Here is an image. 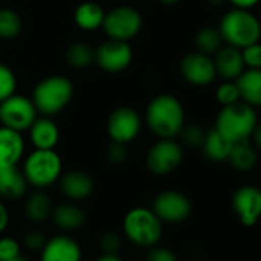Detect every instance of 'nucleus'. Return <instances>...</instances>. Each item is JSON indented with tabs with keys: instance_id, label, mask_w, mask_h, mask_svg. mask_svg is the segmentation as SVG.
Segmentation results:
<instances>
[{
	"instance_id": "1",
	"label": "nucleus",
	"mask_w": 261,
	"mask_h": 261,
	"mask_svg": "<svg viewBox=\"0 0 261 261\" xmlns=\"http://www.w3.org/2000/svg\"><path fill=\"white\" fill-rule=\"evenodd\" d=\"M145 121L151 133L159 139H174L185 126V108L175 95L160 94L149 101Z\"/></svg>"
},
{
	"instance_id": "2",
	"label": "nucleus",
	"mask_w": 261,
	"mask_h": 261,
	"mask_svg": "<svg viewBox=\"0 0 261 261\" xmlns=\"http://www.w3.org/2000/svg\"><path fill=\"white\" fill-rule=\"evenodd\" d=\"M218 31L223 42L238 49L256 43L261 39V23L249 10L233 8L226 13L220 20Z\"/></svg>"
},
{
	"instance_id": "3",
	"label": "nucleus",
	"mask_w": 261,
	"mask_h": 261,
	"mask_svg": "<svg viewBox=\"0 0 261 261\" xmlns=\"http://www.w3.org/2000/svg\"><path fill=\"white\" fill-rule=\"evenodd\" d=\"M74 97V85L65 75H49L40 80L33 91V101L42 115L54 117L62 112Z\"/></svg>"
},
{
	"instance_id": "4",
	"label": "nucleus",
	"mask_w": 261,
	"mask_h": 261,
	"mask_svg": "<svg viewBox=\"0 0 261 261\" xmlns=\"http://www.w3.org/2000/svg\"><path fill=\"white\" fill-rule=\"evenodd\" d=\"M256 123L258 117L255 109L240 100L221 108L215 118V129L224 139L235 143L250 139Z\"/></svg>"
},
{
	"instance_id": "5",
	"label": "nucleus",
	"mask_w": 261,
	"mask_h": 261,
	"mask_svg": "<svg viewBox=\"0 0 261 261\" xmlns=\"http://www.w3.org/2000/svg\"><path fill=\"white\" fill-rule=\"evenodd\" d=\"M126 238L142 247H154L163 237V221L149 207H133L123 218Z\"/></svg>"
},
{
	"instance_id": "6",
	"label": "nucleus",
	"mask_w": 261,
	"mask_h": 261,
	"mask_svg": "<svg viewBox=\"0 0 261 261\" xmlns=\"http://www.w3.org/2000/svg\"><path fill=\"white\" fill-rule=\"evenodd\" d=\"M30 186L46 189L60 180L63 174V162L56 149H36L30 152L22 168Z\"/></svg>"
},
{
	"instance_id": "7",
	"label": "nucleus",
	"mask_w": 261,
	"mask_h": 261,
	"mask_svg": "<svg viewBox=\"0 0 261 261\" xmlns=\"http://www.w3.org/2000/svg\"><path fill=\"white\" fill-rule=\"evenodd\" d=\"M101 28L108 39L129 42L140 34L143 28V17L139 10L120 5L105 13Z\"/></svg>"
},
{
	"instance_id": "8",
	"label": "nucleus",
	"mask_w": 261,
	"mask_h": 261,
	"mask_svg": "<svg viewBox=\"0 0 261 261\" xmlns=\"http://www.w3.org/2000/svg\"><path fill=\"white\" fill-rule=\"evenodd\" d=\"M37 114L39 111L33 98L20 94H13L0 103V123L7 127L19 130V133H23L31 127V124L39 117Z\"/></svg>"
},
{
	"instance_id": "9",
	"label": "nucleus",
	"mask_w": 261,
	"mask_h": 261,
	"mask_svg": "<svg viewBox=\"0 0 261 261\" xmlns=\"http://www.w3.org/2000/svg\"><path fill=\"white\" fill-rule=\"evenodd\" d=\"M183 146L174 139H159L146 154V166L154 175H169L183 162Z\"/></svg>"
},
{
	"instance_id": "10",
	"label": "nucleus",
	"mask_w": 261,
	"mask_h": 261,
	"mask_svg": "<svg viewBox=\"0 0 261 261\" xmlns=\"http://www.w3.org/2000/svg\"><path fill=\"white\" fill-rule=\"evenodd\" d=\"M143 126L140 114L130 106H120L111 112L106 121V133L111 142L127 145L134 142Z\"/></svg>"
},
{
	"instance_id": "11",
	"label": "nucleus",
	"mask_w": 261,
	"mask_h": 261,
	"mask_svg": "<svg viewBox=\"0 0 261 261\" xmlns=\"http://www.w3.org/2000/svg\"><path fill=\"white\" fill-rule=\"evenodd\" d=\"M134 53L129 42L108 39L95 49V63L105 72L117 74L127 69L133 63Z\"/></svg>"
},
{
	"instance_id": "12",
	"label": "nucleus",
	"mask_w": 261,
	"mask_h": 261,
	"mask_svg": "<svg viewBox=\"0 0 261 261\" xmlns=\"http://www.w3.org/2000/svg\"><path fill=\"white\" fill-rule=\"evenodd\" d=\"M152 211L163 223H181L189 218L192 203L183 192L168 189L154 198Z\"/></svg>"
},
{
	"instance_id": "13",
	"label": "nucleus",
	"mask_w": 261,
	"mask_h": 261,
	"mask_svg": "<svg viewBox=\"0 0 261 261\" xmlns=\"http://www.w3.org/2000/svg\"><path fill=\"white\" fill-rule=\"evenodd\" d=\"M180 72L181 77L194 86H207L217 77L214 59L198 51L189 53L181 59Z\"/></svg>"
},
{
	"instance_id": "14",
	"label": "nucleus",
	"mask_w": 261,
	"mask_h": 261,
	"mask_svg": "<svg viewBox=\"0 0 261 261\" xmlns=\"http://www.w3.org/2000/svg\"><path fill=\"white\" fill-rule=\"evenodd\" d=\"M232 207L243 226H255L261 218V191L255 186H241L232 197Z\"/></svg>"
},
{
	"instance_id": "15",
	"label": "nucleus",
	"mask_w": 261,
	"mask_h": 261,
	"mask_svg": "<svg viewBox=\"0 0 261 261\" xmlns=\"http://www.w3.org/2000/svg\"><path fill=\"white\" fill-rule=\"evenodd\" d=\"M40 261H82L80 244L69 235H56L40 249Z\"/></svg>"
},
{
	"instance_id": "16",
	"label": "nucleus",
	"mask_w": 261,
	"mask_h": 261,
	"mask_svg": "<svg viewBox=\"0 0 261 261\" xmlns=\"http://www.w3.org/2000/svg\"><path fill=\"white\" fill-rule=\"evenodd\" d=\"M25 155V139L22 133L0 126V166H17Z\"/></svg>"
},
{
	"instance_id": "17",
	"label": "nucleus",
	"mask_w": 261,
	"mask_h": 261,
	"mask_svg": "<svg viewBox=\"0 0 261 261\" xmlns=\"http://www.w3.org/2000/svg\"><path fill=\"white\" fill-rule=\"evenodd\" d=\"M60 189L71 201H82L92 195L95 185L92 177L85 171H69L60 177Z\"/></svg>"
},
{
	"instance_id": "18",
	"label": "nucleus",
	"mask_w": 261,
	"mask_h": 261,
	"mask_svg": "<svg viewBox=\"0 0 261 261\" xmlns=\"http://www.w3.org/2000/svg\"><path fill=\"white\" fill-rule=\"evenodd\" d=\"M30 139L36 149H56L60 140V129L53 117H37L31 124Z\"/></svg>"
},
{
	"instance_id": "19",
	"label": "nucleus",
	"mask_w": 261,
	"mask_h": 261,
	"mask_svg": "<svg viewBox=\"0 0 261 261\" xmlns=\"http://www.w3.org/2000/svg\"><path fill=\"white\" fill-rule=\"evenodd\" d=\"M214 56L215 71L224 80H235L246 68L241 57V51L230 45L221 46Z\"/></svg>"
},
{
	"instance_id": "20",
	"label": "nucleus",
	"mask_w": 261,
	"mask_h": 261,
	"mask_svg": "<svg viewBox=\"0 0 261 261\" xmlns=\"http://www.w3.org/2000/svg\"><path fill=\"white\" fill-rule=\"evenodd\" d=\"M25 174L17 166H0V197L5 200H19L28 191Z\"/></svg>"
},
{
	"instance_id": "21",
	"label": "nucleus",
	"mask_w": 261,
	"mask_h": 261,
	"mask_svg": "<svg viewBox=\"0 0 261 261\" xmlns=\"http://www.w3.org/2000/svg\"><path fill=\"white\" fill-rule=\"evenodd\" d=\"M235 83L241 101L252 108L261 106V69H244L235 79Z\"/></svg>"
},
{
	"instance_id": "22",
	"label": "nucleus",
	"mask_w": 261,
	"mask_h": 261,
	"mask_svg": "<svg viewBox=\"0 0 261 261\" xmlns=\"http://www.w3.org/2000/svg\"><path fill=\"white\" fill-rule=\"evenodd\" d=\"M51 218L59 229L71 232L80 229L85 224L86 214L79 204H75V201H68L54 207Z\"/></svg>"
},
{
	"instance_id": "23",
	"label": "nucleus",
	"mask_w": 261,
	"mask_h": 261,
	"mask_svg": "<svg viewBox=\"0 0 261 261\" xmlns=\"http://www.w3.org/2000/svg\"><path fill=\"white\" fill-rule=\"evenodd\" d=\"M105 10L101 5H98L97 2H92V0H86V2H82L75 11H74V22L75 25L86 33H92L101 28L103 20H105Z\"/></svg>"
},
{
	"instance_id": "24",
	"label": "nucleus",
	"mask_w": 261,
	"mask_h": 261,
	"mask_svg": "<svg viewBox=\"0 0 261 261\" xmlns=\"http://www.w3.org/2000/svg\"><path fill=\"white\" fill-rule=\"evenodd\" d=\"M227 160L237 171L247 172V171L253 169L256 165V160H258L256 148L250 143V139L235 142L232 145Z\"/></svg>"
},
{
	"instance_id": "25",
	"label": "nucleus",
	"mask_w": 261,
	"mask_h": 261,
	"mask_svg": "<svg viewBox=\"0 0 261 261\" xmlns=\"http://www.w3.org/2000/svg\"><path fill=\"white\" fill-rule=\"evenodd\" d=\"M53 211H54L53 200L42 189L31 194L25 204V214L33 223H43L49 220L53 215Z\"/></svg>"
},
{
	"instance_id": "26",
	"label": "nucleus",
	"mask_w": 261,
	"mask_h": 261,
	"mask_svg": "<svg viewBox=\"0 0 261 261\" xmlns=\"http://www.w3.org/2000/svg\"><path fill=\"white\" fill-rule=\"evenodd\" d=\"M232 142H229L227 139H224L218 130L214 127L209 133H206L204 142L201 145V149L204 152V155L211 160V162H226L229 159L230 149H232Z\"/></svg>"
},
{
	"instance_id": "27",
	"label": "nucleus",
	"mask_w": 261,
	"mask_h": 261,
	"mask_svg": "<svg viewBox=\"0 0 261 261\" xmlns=\"http://www.w3.org/2000/svg\"><path fill=\"white\" fill-rule=\"evenodd\" d=\"M66 60L75 69H86L95 63V49L85 42L72 43L66 49Z\"/></svg>"
},
{
	"instance_id": "28",
	"label": "nucleus",
	"mask_w": 261,
	"mask_h": 261,
	"mask_svg": "<svg viewBox=\"0 0 261 261\" xmlns=\"http://www.w3.org/2000/svg\"><path fill=\"white\" fill-rule=\"evenodd\" d=\"M194 43H195V48H197L198 53L214 56L221 48L223 39H221V34H220L218 28L204 27V28L198 30V33L195 34Z\"/></svg>"
},
{
	"instance_id": "29",
	"label": "nucleus",
	"mask_w": 261,
	"mask_h": 261,
	"mask_svg": "<svg viewBox=\"0 0 261 261\" xmlns=\"http://www.w3.org/2000/svg\"><path fill=\"white\" fill-rule=\"evenodd\" d=\"M22 28L23 22L17 11L11 8H0V39L13 40L22 33Z\"/></svg>"
},
{
	"instance_id": "30",
	"label": "nucleus",
	"mask_w": 261,
	"mask_h": 261,
	"mask_svg": "<svg viewBox=\"0 0 261 261\" xmlns=\"http://www.w3.org/2000/svg\"><path fill=\"white\" fill-rule=\"evenodd\" d=\"M16 89H17V77L14 71L8 65L0 63V103L11 97L13 94H16Z\"/></svg>"
},
{
	"instance_id": "31",
	"label": "nucleus",
	"mask_w": 261,
	"mask_h": 261,
	"mask_svg": "<svg viewBox=\"0 0 261 261\" xmlns=\"http://www.w3.org/2000/svg\"><path fill=\"white\" fill-rule=\"evenodd\" d=\"M181 136V142L189 146V148H201L204 137H206V130L198 126V124H189V126H183L181 133L178 134Z\"/></svg>"
},
{
	"instance_id": "32",
	"label": "nucleus",
	"mask_w": 261,
	"mask_h": 261,
	"mask_svg": "<svg viewBox=\"0 0 261 261\" xmlns=\"http://www.w3.org/2000/svg\"><path fill=\"white\" fill-rule=\"evenodd\" d=\"M215 97L221 106L240 101V92H238L235 80H226L224 83H221L215 91Z\"/></svg>"
},
{
	"instance_id": "33",
	"label": "nucleus",
	"mask_w": 261,
	"mask_h": 261,
	"mask_svg": "<svg viewBox=\"0 0 261 261\" xmlns=\"http://www.w3.org/2000/svg\"><path fill=\"white\" fill-rule=\"evenodd\" d=\"M241 51V57L244 62V66L249 69H261V43H252Z\"/></svg>"
},
{
	"instance_id": "34",
	"label": "nucleus",
	"mask_w": 261,
	"mask_h": 261,
	"mask_svg": "<svg viewBox=\"0 0 261 261\" xmlns=\"http://www.w3.org/2000/svg\"><path fill=\"white\" fill-rule=\"evenodd\" d=\"M20 252H22V247L16 238H11V237L0 238V261L11 259L20 255Z\"/></svg>"
},
{
	"instance_id": "35",
	"label": "nucleus",
	"mask_w": 261,
	"mask_h": 261,
	"mask_svg": "<svg viewBox=\"0 0 261 261\" xmlns=\"http://www.w3.org/2000/svg\"><path fill=\"white\" fill-rule=\"evenodd\" d=\"M103 253H117L121 247V238L115 232H105L98 241Z\"/></svg>"
},
{
	"instance_id": "36",
	"label": "nucleus",
	"mask_w": 261,
	"mask_h": 261,
	"mask_svg": "<svg viewBox=\"0 0 261 261\" xmlns=\"http://www.w3.org/2000/svg\"><path fill=\"white\" fill-rule=\"evenodd\" d=\"M106 159L111 165H123L127 159L126 145L112 142L106 149Z\"/></svg>"
},
{
	"instance_id": "37",
	"label": "nucleus",
	"mask_w": 261,
	"mask_h": 261,
	"mask_svg": "<svg viewBox=\"0 0 261 261\" xmlns=\"http://www.w3.org/2000/svg\"><path fill=\"white\" fill-rule=\"evenodd\" d=\"M46 243V238L42 232L39 230H30L28 233H25L23 237V244L30 249V250H40L43 247V244Z\"/></svg>"
},
{
	"instance_id": "38",
	"label": "nucleus",
	"mask_w": 261,
	"mask_h": 261,
	"mask_svg": "<svg viewBox=\"0 0 261 261\" xmlns=\"http://www.w3.org/2000/svg\"><path fill=\"white\" fill-rule=\"evenodd\" d=\"M148 261H178L177 255L168 247H155L149 252Z\"/></svg>"
},
{
	"instance_id": "39",
	"label": "nucleus",
	"mask_w": 261,
	"mask_h": 261,
	"mask_svg": "<svg viewBox=\"0 0 261 261\" xmlns=\"http://www.w3.org/2000/svg\"><path fill=\"white\" fill-rule=\"evenodd\" d=\"M233 8H240V10H250L253 7H256L259 4V0H229Z\"/></svg>"
},
{
	"instance_id": "40",
	"label": "nucleus",
	"mask_w": 261,
	"mask_h": 261,
	"mask_svg": "<svg viewBox=\"0 0 261 261\" xmlns=\"http://www.w3.org/2000/svg\"><path fill=\"white\" fill-rule=\"evenodd\" d=\"M8 223H10V214H8V209H7V206H5L2 201H0V233H2V232L7 229Z\"/></svg>"
},
{
	"instance_id": "41",
	"label": "nucleus",
	"mask_w": 261,
	"mask_h": 261,
	"mask_svg": "<svg viewBox=\"0 0 261 261\" xmlns=\"http://www.w3.org/2000/svg\"><path fill=\"white\" fill-rule=\"evenodd\" d=\"M252 142H253V146L256 149L261 151V123H256L255 129L252 130V136H250Z\"/></svg>"
},
{
	"instance_id": "42",
	"label": "nucleus",
	"mask_w": 261,
	"mask_h": 261,
	"mask_svg": "<svg viewBox=\"0 0 261 261\" xmlns=\"http://www.w3.org/2000/svg\"><path fill=\"white\" fill-rule=\"evenodd\" d=\"M95 261H123L117 253H103Z\"/></svg>"
},
{
	"instance_id": "43",
	"label": "nucleus",
	"mask_w": 261,
	"mask_h": 261,
	"mask_svg": "<svg viewBox=\"0 0 261 261\" xmlns=\"http://www.w3.org/2000/svg\"><path fill=\"white\" fill-rule=\"evenodd\" d=\"M162 5H168V7H172V5H177L180 0H159Z\"/></svg>"
},
{
	"instance_id": "44",
	"label": "nucleus",
	"mask_w": 261,
	"mask_h": 261,
	"mask_svg": "<svg viewBox=\"0 0 261 261\" xmlns=\"http://www.w3.org/2000/svg\"><path fill=\"white\" fill-rule=\"evenodd\" d=\"M5 261H28V259L20 253V255H17V256H14V258H11V259H5Z\"/></svg>"
},
{
	"instance_id": "45",
	"label": "nucleus",
	"mask_w": 261,
	"mask_h": 261,
	"mask_svg": "<svg viewBox=\"0 0 261 261\" xmlns=\"http://www.w3.org/2000/svg\"><path fill=\"white\" fill-rule=\"evenodd\" d=\"M259 191H261V189H259Z\"/></svg>"
}]
</instances>
